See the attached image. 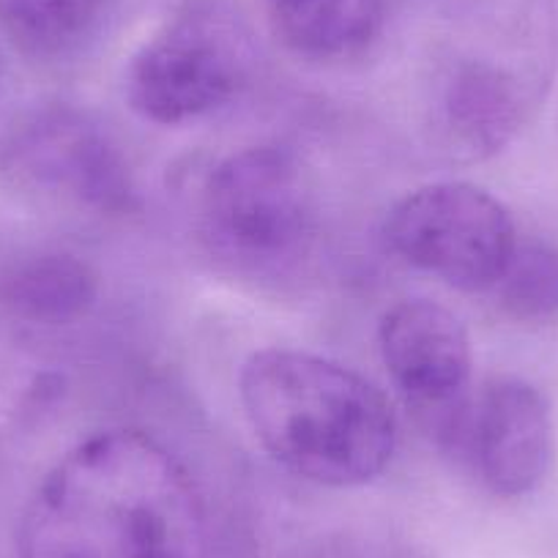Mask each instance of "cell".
I'll list each match as a JSON object with an SVG mask.
<instances>
[{
  "mask_svg": "<svg viewBox=\"0 0 558 558\" xmlns=\"http://www.w3.org/2000/svg\"><path fill=\"white\" fill-rule=\"evenodd\" d=\"M17 558H211L206 501L162 441L132 427L101 430L36 485Z\"/></svg>",
  "mask_w": 558,
  "mask_h": 558,
  "instance_id": "1",
  "label": "cell"
},
{
  "mask_svg": "<svg viewBox=\"0 0 558 558\" xmlns=\"http://www.w3.org/2000/svg\"><path fill=\"white\" fill-rule=\"evenodd\" d=\"M239 400L268 458L313 485H369L395 458L389 400L335 359L293 348L255 351L239 373Z\"/></svg>",
  "mask_w": 558,
  "mask_h": 558,
  "instance_id": "2",
  "label": "cell"
},
{
  "mask_svg": "<svg viewBox=\"0 0 558 558\" xmlns=\"http://www.w3.org/2000/svg\"><path fill=\"white\" fill-rule=\"evenodd\" d=\"M197 214L211 255L246 274L302 260L318 228L313 181L286 146H250L225 157L206 175Z\"/></svg>",
  "mask_w": 558,
  "mask_h": 558,
  "instance_id": "3",
  "label": "cell"
},
{
  "mask_svg": "<svg viewBox=\"0 0 558 558\" xmlns=\"http://www.w3.org/2000/svg\"><path fill=\"white\" fill-rule=\"evenodd\" d=\"M252 66L244 23L217 0H190L132 56L126 99L140 118L179 126L230 105Z\"/></svg>",
  "mask_w": 558,
  "mask_h": 558,
  "instance_id": "4",
  "label": "cell"
},
{
  "mask_svg": "<svg viewBox=\"0 0 558 558\" xmlns=\"http://www.w3.org/2000/svg\"><path fill=\"white\" fill-rule=\"evenodd\" d=\"M0 179L25 195L107 217L137 208V186L118 143L69 101L28 107L9 123L0 134Z\"/></svg>",
  "mask_w": 558,
  "mask_h": 558,
  "instance_id": "5",
  "label": "cell"
},
{
  "mask_svg": "<svg viewBox=\"0 0 558 558\" xmlns=\"http://www.w3.org/2000/svg\"><path fill=\"white\" fill-rule=\"evenodd\" d=\"M518 241L504 203L469 181L418 186L384 219V244L397 260L465 293L493 291Z\"/></svg>",
  "mask_w": 558,
  "mask_h": 558,
  "instance_id": "6",
  "label": "cell"
},
{
  "mask_svg": "<svg viewBox=\"0 0 558 558\" xmlns=\"http://www.w3.org/2000/svg\"><path fill=\"white\" fill-rule=\"evenodd\" d=\"M556 58L534 52H465L433 88V129L465 162L496 157L529 123L550 85Z\"/></svg>",
  "mask_w": 558,
  "mask_h": 558,
  "instance_id": "7",
  "label": "cell"
},
{
  "mask_svg": "<svg viewBox=\"0 0 558 558\" xmlns=\"http://www.w3.org/2000/svg\"><path fill=\"white\" fill-rule=\"evenodd\" d=\"M441 441L493 496H529L553 465L550 405L529 380L493 378L469 395L441 430Z\"/></svg>",
  "mask_w": 558,
  "mask_h": 558,
  "instance_id": "8",
  "label": "cell"
},
{
  "mask_svg": "<svg viewBox=\"0 0 558 558\" xmlns=\"http://www.w3.org/2000/svg\"><path fill=\"white\" fill-rule=\"evenodd\" d=\"M378 348L402 400L441 436L471 395L474 351L463 320L430 299H402L380 318Z\"/></svg>",
  "mask_w": 558,
  "mask_h": 558,
  "instance_id": "9",
  "label": "cell"
},
{
  "mask_svg": "<svg viewBox=\"0 0 558 558\" xmlns=\"http://www.w3.org/2000/svg\"><path fill=\"white\" fill-rule=\"evenodd\" d=\"M99 274L63 250L20 255L0 271V307L31 326H69L96 307Z\"/></svg>",
  "mask_w": 558,
  "mask_h": 558,
  "instance_id": "10",
  "label": "cell"
},
{
  "mask_svg": "<svg viewBox=\"0 0 558 558\" xmlns=\"http://www.w3.org/2000/svg\"><path fill=\"white\" fill-rule=\"evenodd\" d=\"M389 0H266L268 23L293 56L348 61L373 47Z\"/></svg>",
  "mask_w": 558,
  "mask_h": 558,
  "instance_id": "11",
  "label": "cell"
},
{
  "mask_svg": "<svg viewBox=\"0 0 558 558\" xmlns=\"http://www.w3.org/2000/svg\"><path fill=\"white\" fill-rule=\"evenodd\" d=\"M107 0H0V25L36 58H63L101 23Z\"/></svg>",
  "mask_w": 558,
  "mask_h": 558,
  "instance_id": "12",
  "label": "cell"
},
{
  "mask_svg": "<svg viewBox=\"0 0 558 558\" xmlns=\"http://www.w3.org/2000/svg\"><path fill=\"white\" fill-rule=\"evenodd\" d=\"M512 318L545 324L558 315V252L542 241H518L507 271L493 288Z\"/></svg>",
  "mask_w": 558,
  "mask_h": 558,
  "instance_id": "13",
  "label": "cell"
},
{
  "mask_svg": "<svg viewBox=\"0 0 558 558\" xmlns=\"http://www.w3.org/2000/svg\"><path fill=\"white\" fill-rule=\"evenodd\" d=\"M0 80H3V52H0Z\"/></svg>",
  "mask_w": 558,
  "mask_h": 558,
  "instance_id": "14",
  "label": "cell"
},
{
  "mask_svg": "<svg viewBox=\"0 0 558 558\" xmlns=\"http://www.w3.org/2000/svg\"><path fill=\"white\" fill-rule=\"evenodd\" d=\"M326 558H353V556H326Z\"/></svg>",
  "mask_w": 558,
  "mask_h": 558,
  "instance_id": "15",
  "label": "cell"
}]
</instances>
